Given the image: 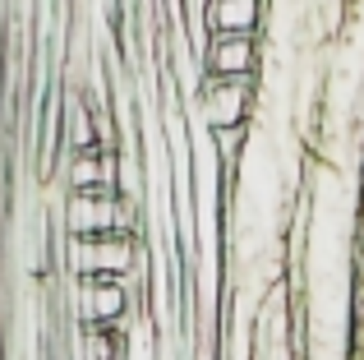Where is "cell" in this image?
I'll use <instances>...</instances> for the list:
<instances>
[{
    "label": "cell",
    "mask_w": 364,
    "mask_h": 360,
    "mask_svg": "<svg viewBox=\"0 0 364 360\" xmlns=\"http://www.w3.org/2000/svg\"><path fill=\"white\" fill-rule=\"evenodd\" d=\"M139 245L129 240V231H107V235H74L70 263L79 277H129Z\"/></svg>",
    "instance_id": "6da1fadb"
},
{
    "label": "cell",
    "mask_w": 364,
    "mask_h": 360,
    "mask_svg": "<svg viewBox=\"0 0 364 360\" xmlns=\"http://www.w3.org/2000/svg\"><path fill=\"white\" fill-rule=\"evenodd\" d=\"M65 226H70V235L129 231V203H124L120 189H70Z\"/></svg>",
    "instance_id": "7a4b0ae2"
},
{
    "label": "cell",
    "mask_w": 364,
    "mask_h": 360,
    "mask_svg": "<svg viewBox=\"0 0 364 360\" xmlns=\"http://www.w3.org/2000/svg\"><path fill=\"white\" fill-rule=\"evenodd\" d=\"M198 107H203L208 129L249 125V116H254V79H213V74H203Z\"/></svg>",
    "instance_id": "3957f363"
},
{
    "label": "cell",
    "mask_w": 364,
    "mask_h": 360,
    "mask_svg": "<svg viewBox=\"0 0 364 360\" xmlns=\"http://www.w3.org/2000/svg\"><path fill=\"white\" fill-rule=\"evenodd\" d=\"M198 60H203V74H213V79H254L263 55H258L254 33H213Z\"/></svg>",
    "instance_id": "277c9868"
},
{
    "label": "cell",
    "mask_w": 364,
    "mask_h": 360,
    "mask_svg": "<svg viewBox=\"0 0 364 360\" xmlns=\"http://www.w3.org/2000/svg\"><path fill=\"white\" fill-rule=\"evenodd\" d=\"M129 314V287L124 277H79V319L83 324L120 328Z\"/></svg>",
    "instance_id": "5b68a950"
},
{
    "label": "cell",
    "mask_w": 364,
    "mask_h": 360,
    "mask_svg": "<svg viewBox=\"0 0 364 360\" xmlns=\"http://www.w3.org/2000/svg\"><path fill=\"white\" fill-rule=\"evenodd\" d=\"M208 33H258L263 0H203Z\"/></svg>",
    "instance_id": "8992f818"
},
{
    "label": "cell",
    "mask_w": 364,
    "mask_h": 360,
    "mask_svg": "<svg viewBox=\"0 0 364 360\" xmlns=\"http://www.w3.org/2000/svg\"><path fill=\"white\" fill-rule=\"evenodd\" d=\"M79 360H120V333L111 324H83Z\"/></svg>",
    "instance_id": "52a82bcc"
}]
</instances>
